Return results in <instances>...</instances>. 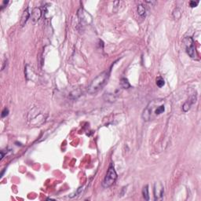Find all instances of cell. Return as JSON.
<instances>
[{
	"label": "cell",
	"instance_id": "cell-1",
	"mask_svg": "<svg viewBox=\"0 0 201 201\" xmlns=\"http://www.w3.org/2000/svg\"><path fill=\"white\" fill-rule=\"evenodd\" d=\"M166 111V101L163 99L153 100L149 103L142 113V119L145 121L153 120L162 115Z\"/></svg>",
	"mask_w": 201,
	"mask_h": 201
},
{
	"label": "cell",
	"instance_id": "cell-2",
	"mask_svg": "<svg viewBox=\"0 0 201 201\" xmlns=\"http://www.w3.org/2000/svg\"><path fill=\"white\" fill-rule=\"evenodd\" d=\"M110 76V70L103 72L98 75L95 79L92 80V82L89 85L87 88V91L89 93H96L100 90L102 89L104 85L108 82V78Z\"/></svg>",
	"mask_w": 201,
	"mask_h": 201
},
{
	"label": "cell",
	"instance_id": "cell-3",
	"mask_svg": "<svg viewBox=\"0 0 201 201\" xmlns=\"http://www.w3.org/2000/svg\"><path fill=\"white\" fill-rule=\"evenodd\" d=\"M116 179H117V174L115 172L113 164L111 163L109 167H108L106 175H105V177H104V180H103L102 186L105 189L109 188L110 186H112V185L115 182Z\"/></svg>",
	"mask_w": 201,
	"mask_h": 201
},
{
	"label": "cell",
	"instance_id": "cell-4",
	"mask_svg": "<svg viewBox=\"0 0 201 201\" xmlns=\"http://www.w3.org/2000/svg\"><path fill=\"white\" fill-rule=\"evenodd\" d=\"M184 44L185 50L189 56L191 58H196L197 57V53L196 50L195 43L192 37H186L184 39Z\"/></svg>",
	"mask_w": 201,
	"mask_h": 201
},
{
	"label": "cell",
	"instance_id": "cell-5",
	"mask_svg": "<svg viewBox=\"0 0 201 201\" xmlns=\"http://www.w3.org/2000/svg\"><path fill=\"white\" fill-rule=\"evenodd\" d=\"M154 199L155 200H159L163 198L164 192V189L163 185L160 182H157L154 185Z\"/></svg>",
	"mask_w": 201,
	"mask_h": 201
},
{
	"label": "cell",
	"instance_id": "cell-6",
	"mask_svg": "<svg viewBox=\"0 0 201 201\" xmlns=\"http://www.w3.org/2000/svg\"><path fill=\"white\" fill-rule=\"evenodd\" d=\"M42 17V10L40 8H34L33 10L32 11V13H31V19H32V21H33V23H36L39 21V19L41 18Z\"/></svg>",
	"mask_w": 201,
	"mask_h": 201
},
{
	"label": "cell",
	"instance_id": "cell-7",
	"mask_svg": "<svg viewBox=\"0 0 201 201\" xmlns=\"http://www.w3.org/2000/svg\"><path fill=\"white\" fill-rule=\"evenodd\" d=\"M78 16L79 18V21L82 23H88V16H90L89 13L83 9H79L78 11Z\"/></svg>",
	"mask_w": 201,
	"mask_h": 201
},
{
	"label": "cell",
	"instance_id": "cell-8",
	"mask_svg": "<svg viewBox=\"0 0 201 201\" xmlns=\"http://www.w3.org/2000/svg\"><path fill=\"white\" fill-rule=\"evenodd\" d=\"M31 17V13L29 11V7L27 8L22 13V16H21V26L24 27L25 25V24L27 23L28 20L29 19V17Z\"/></svg>",
	"mask_w": 201,
	"mask_h": 201
},
{
	"label": "cell",
	"instance_id": "cell-9",
	"mask_svg": "<svg viewBox=\"0 0 201 201\" xmlns=\"http://www.w3.org/2000/svg\"><path fill=\"white\" fill-rule=\"evenodd\" d=\"M196 96H192V97H191L189 100H188L187 101H185L182 106L183 112H188L189 110L190 109V107H191L192 104H193L194 101L196 102Z\"/></svg>",
	"mask_w": 201,
	"mask_h": 201
},
{
	"label": "cell",
	"instance_id": "cell-10",
	"mask_svg": "<svg viewBox=\"0 0 201 201\" xmlns=\"http://www.w3.org/2000/svg\"><path fill=\"white\" fill-rule=\"evenodd\" d=\"M138 13L140 17H145V15H146V9H145V6L142 4H140L138 6Z\"/></svg>",
	"mask_w": 201,
	"mask_h": 201
},
{
	"label": "cell",
	"instance_id": "cell-11",
	"mask_svg": "<svg viewBox=\"0 0 201 201\" xmlns=\"http://www.w3.org/2000/svg\"><path fill=\"white\" fill-rule=\"evenodd\" d=\"M120 86L123 89H128L130 87V84L128 82V79L126 78H123L120 80Z\"/></svg>",
	"mask_w": 201,
	"mask_h": 201
},
{
	"label": "cell",
	"instance_id": "cell-12",
	"mask_svg": "<svg viewBox=\"0 0 201 201\" xmlns=\"http://www.w3.org/2000/svg\"><path fill=\"white\" fill-rule=\"evenodd\" d=\"M142 195L145 200H149V186L145 185L144 186L143 189H142Z\"/></svg>",
	"mask_w": 201,
	"mask_h": 201
},
{
	"label": "cell",
	"instance_id": "cell-13",
	"mask_svg": "<svg viewBox=\"0 0 201 201\" xmlns=\"http://www.w3.org/2000/svg\"><path fill=\"white\" fill-rule=\"evenodd\" d=\"M164 84H165V82H164V79L162 77H158V78L157 79V85L159 87L164 86Z\"/></svg>",
	"mask_w": 201,
	"mask_h": 201
},
{
	"label": "cell",
	"instance_id": "cell-14",
	"mask_svg": "<svg viewBox=\"0 0 201 201\" xmlns=\"http://www.w3.org/2000/svg\"><path fill=\"white\" fill-rule=\"evenodd\" d=\"M8 114H9V109H8L7 108H5L3 109V111L2 112V115H1V116H2V118L6 117V116H7Z\"/></svg>",
	"mask_w": 201,
	"mask_h": 201
},
{
	"label": "cell",
	"instance_id": "cell-15",
	"mask_svg": "<svg viewBox=\"0 0 201 201\" xmlns=\"http://www.w3.org/2000/svg\"><path fill=\"white\" fill-rule=\"evenodd\" d=\"M199 4V1H196V2H195V1H190L189 2V6L190 7H196V6H197V5Z\"/></svg>",
	"mask_w": 201,
	"mask_h": 201
},
{
	"label": "cell",
	"instance_id": "cell-16",
	"mask_svg": "<svg viewBox=\"0 0 201 201\" xmlns=\"http://www.w3.org/2000/svg\"><path fill=\"white\" fill-rule=\"evenodd\" d=\"M8 3H9V1H3V5L2 6V9L5 7L4 6H5V5H7Z\"/></svg>",
	"mask_w": 201,
	"mask_h": 201
}]
</instances>
